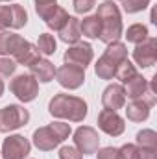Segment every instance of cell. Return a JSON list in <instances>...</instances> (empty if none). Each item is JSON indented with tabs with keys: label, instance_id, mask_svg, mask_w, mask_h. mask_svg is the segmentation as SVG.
Returning <instances> with one entry per match:
<instances>
[{
	"label": "cell",
	"instance_id": "13",
	"mask_svg": "<svg viewBox=\"0 0 157 159\" xmlns=\"http://www.w3.org/2000/svg\"><path fill=\"white\" fill-rule=\"evenodd\" d=\"M155 48H157L155 39H144L142 43H139L137 48H135V52H133L135 61L141 67H152V65H155V59H157Z\"/></svg>",
	"mask_w": 157,
	"mask_h": 159
},
{
	"label": "cell",
	"instance_id": "22",
	"mask_svg": "<svg viewBox=\"0 0 157 159\" xmlns=\"http://www.w3.org/2000/svg\"><path fill=\"white\" fill-rule=\"evenodd\" d=\"M137 143L141 148H150V150H157V135L154 129H142L137 135Z\"/></svg>",
	"mask_w": 157,
	"mask_h": 159
},
{
	"label": "cell",
	"instance_id": "15",
	"mask_svg": "<svg viewBox=\"0 0 157 159\" xmlns=\"http://www.w3.org/2000/svg\"><path fill=\"white\" fill-rule=\"evenodd\" d=\"M102 104L105 109H111V111H117L120 107H124L126 104V93H124V87L122 85H109L105 91H104V96H102Z\"/></svg>",
	"mask_w": 157,
	"mask_h": 159
},
{
	"label": "cell",
	"instance_id": "8",
	"mask_svg": "<svg viewBox=\"0 0 157 159\" xmlns=\"http://www.w3.org/2000/svg\"><path fill=\"white\" fill-rule=\"evenodd\" d=\"M28 20L26 9L19 4L0 6V30L6 28H22Z\"/></svg>",
	"mask_w": 157,
	"mask_h": 159
},
{
	"label": "cell",
	"instance_id": "21",
	"mask_svg": "<svg viewBox=\"0 0 157 159\" xmlns=\"http://www.w3.org/2000/svg\"><path fill=\"white\" fill-rule=\"evenodd\" d=\"M79 32H81V35H87L91 39L100 37V20H98V17L94 15V17L83 19L79 22Z\"/></svg>",
	"mask_w": 157,
	"mask_h": 159
},
{
	"label": "cell",
	"instance_id": "29",
	"mask_svg": "<svg viewBox=\"0 0 157 159\" xmlns=\"http://www.w3.org/2000/svg\"><path fill=\"white\" fill-rule=\"evenodd\" d=\"M59 159H81V152L74 146H63L59 150Z\"/></svg>",
	"mask_w": 157,
	"mask_h": 159
},
{
	"label": "cell",
	"instance_id": "19",
	"mask_svg": "<svg viewBox=\"0 0 157 159\" xmlns=\"http://www.w3.org/2000/svg\"><path fill=\"white\" fill-rule=\"evenodd\" d=\"M59 35H61V41H65V43H78L79 37H81L79 20L76 17H69V20L65 22V26L59 30Z\"/></svg>",
	"mask_w": 157,
	"mask_h": 159
},
{
	"label": "cell",
	"instance_id": "26",
	"mask_svg": "<svg viewBox=\"0 0 157 159\" xmlns=\"http://www.w3.org/2000/svg\"><path fill=\"white\" fill-rule=\"evenodd\" d=\"M150 4V0H122V6L128 13H135V11H141L144 9L146 6Z\"/></svg>",
	"mask_w": 157,
	"mask_h": 159
},
{
	"label": "cell",
	"instance_id": "35",
	"mask_svg": "<svg viewBox=\"0 0 157 159\" xmlns=\"http://www.w3.org/2000/svg\"><path fill=\"white\" fill-rule=\"evenodd\" d=\"M0 2H4V0H0Z\"/></svg>",
	"mask_w": 157,
	"mask_h": 159
},
{
	"label": "cell",
	"instance_id": "7",
	"mask_svg": "<svg viewBox=\"0 0 157 159\" xmlns=\"http://www.w3.org/2000/svg\"><path fill=\"white\" fill-rule=\"evenodd\" d=\"M9 89H11V93H13L19 100H22V102H32V100L37 96L39 85H37V80L34 78L32 74H20V76H17V78L9 83Z\"/></svg>",
	"mask_w": 157,
	"mask_h": 159
},
{
	"label": "cell",
	"instance_id": "4",
	"mask_svg": "<svg viewBox=\"0 0 157 159\" xmlns=\"http://www.w3.org/2000/svg\"><path fill=\"white\" fill-rule=\"evenodd\" d=\"M128 59V50L122 43H109L105 54L96 63V74L104 80H111L117 72L118 65Z\"/></svg>",
	"mask_w": 157,
	"mask_h": 159
},
{
	"label": "cell",
	"instance_id": "12",
	"mask_svg": "<svg viewBox=\"0 0 157 159\" xmlns=\"http://www.w3.org/2000/svg\"><path fill=\"white\" fill-rule=\"evenodd\" d=\"M92 61V48L91 44L87 43H79V44H74L72 48L67 50L65 54V63L69 65H76L79 69L85 70V67Z\"/></svg>",
	"mask_w": 157,
	"mask_h": 159
},
{
	"label": "cell",
	"instance_id": "1",
	"mask_svg": "<svg viewBox=\"0 0 157 159\" xmlns=\"http://www.w3.org/2000/svg\"><path fill=\"white\" fill-rule=\"evenodd\" d=\"M50 115L57 119H67L70 122H81L87 115V104L70 94H56L50 102Z\"/></svg>",
	"mask_w": 157,
	"mask_h": 159
},
{
	"label": "cell",
	"instance_id": "28",
	"mask_svg": "<svg viewBox=\"0 0 157 159\" xmlns=\"http://www.w3.org/2000/svg\"><path fill=\"white\" fill-rule=\"evenodd\" d=\"M15 69H17V63H15L13 59L4 57V56L0 57V74H2V76H9V74H13Z\"/></svg>",
	"mask_w": 157,
	"mask_h": 159
},
{
	"label": "cell",
	"instance_id": "27",
	"mask_svg": "<svg viewBox=\"0 0 157 159\" xmlns=\"http://www.w3.org/2000/svg\"><path fill=\"white\" fill-rule=\"evenodd\" d=\"M139 152L135 144H126L118 150V159H139Z\"/></svg>",
	"mask_w": 157,
	"mask_h": 159
},
{
	"label": "cell",
	"instance_id": "25",
	"mask_svg": "<svg viewBox=\"0 0 157 159\" xmlns=\"http://www.w3.org/2000/svg\"><path fill=\"white\" fill-rule=\"evenodd\" d=\"M37 50L43 52V54H46V56L54 54V52H56V39H54V35L43 34L39 37V43H37Z\"/></svg>",
	"mask_w": 157,
	"mask_h": 159
},
{
	"label": "cell",
	"instance_id": "11",
	"mask_svg": "<svg viewBox=\"0 0 157 159\" xmlns=\"http://www.w3.org/2000/svg\"><path fill=\"white\" fill-rule=\"evenodd\" d=\"M98 133L89 126L78 128L74 133V143L81 154H94L98 150Z\"/></svg>",
	"mask_w": 157,
	"mask_h": 159
},
{
	"label": "cell",
	"instance_id": "24",
	"mask_svg": "<svg viewBox=\"0 0 157 159\" xmlns=\"http://www.w3.org/2000/svg\"><path fill=\"white\" fill-rule=\"evenodd\" d=\"M137 74V70H135V67L128 61V59H124L120 65H118V69H117V72H115V76H117L122 83H126L128 80H131L133 76Z\"/></svg>",
	"mask_w": 157,
	"mask_h": 159
},
{
	"label": "cell",
	"instance_id": "20",
	"mask_svg": "<svg viewBox=\"0 0 157 159\" xmlns=\"http://www.w3.org/2000/svg\"><path fill=\"white\" fill-rule=\"evenodd\" d=\"M37 59H41V52L37 50V46H34L32 43H24L22 44V48H20V52L15 56V63H20V65H32V63H35Z\"/></svg>",
	"mask_w": 157,
	"mask_h": 159
},
{
	"label": "cell",
	"instance_id": "34",
	"mask_svg": "<svg viewBox=\"0 0 157 159\" xmlns=\"http://www.w3.org/2000/svg\"><path fill=\"white\" fill-rule=\"evenodd\" d=\"M35 2H56V0H35Z\"/></svg>",
	"mask_w": 157,
	"mask_h": 159
},
{
	"label": "cell",
	"instance_id": "2",
	"mask_svg": "<svg viewBox=\"0 0 157 159\" xmlns=\"http://www.w3.org/2000/svg\"><path fill=\"white\" fill-rule=\"evenodd\" d=\"M100 20V39L104 43H117V39L122 34V20H120V11L113 2H104L98 6L96 13Z\"/></svg>",
	"mask_w": 157,
	"mask_h": 159
},
{
	"label": "cell",
	"instance_id": "16",
	"mask_svg": "<svg viewBox=\"0 0 157 159\" xmlns=\"http://www.w3.org/2000/svg\"><path fill=\"white\" fill-rule=\"evenodd\" d=\"M26 41L17 34H9V32H2L0 34V56H17L22 48Z\"/></svg>",
	"mask_w": 157,
	"mask_h": 159
},
{
	"label": "cell",
	"instance_id": "10",
	"mask_svg": "<svg viewBox=\"0 0 157 159\" xmlns=\"http://www.w3.org/2000/svg\"><path fill=\"white\" fill-rule=\"evenodd\" d=\"M56 78L67 89H78L79 85L83 83V80H85V70L76 67V65L65 63L61 69L56 70Z\"/></svg>",
	"mask_w": 157,
	"mask_h": 159
},
{
	"label": "cell",
	"instance_id": "6",
	"mask_svg": "<svg viewBox=\"0 0 157 159\" xmlns=\"http://www.w3.org/2000/svg\"><path fill=\"white\" fill-rule=\"evenodd\" d=\"M30 120V113L20 107V106H7L4 109H0V131L7 133L13 131L20 126H24Z\"/></svg>",
	"mask_w": 157,
	"mask_h": 159
},
{
	"label": "cell",
	"instance_id": "18",
	"mask_svg": "<svg viewBox=\"0 0 157 159\" xmlns=\"http://www.w3.org/2000/svg\"><path fill=\"white\" fill-rule=\"evenodd\" d=\"M126 113H128V119L133 120V122H142V120L148 119L150 115V106L141 98V100H133L128 107H126Z\"/></svg>",
	"mask_w": 157,
	"mask_h": 159
},
{
	"label": "cell",
	"instance_id": "17",
	"mask_svg": "<svg viewBox=\"0 0 157 159\" xmlns=\"http://www.w3.org/2000/svg\"><path fill=\"white\" fill-rule=\"evenodd\" d=\"M30 72H32V76L37 80V81H50V80H54V74H56V69H54V65L50 63V61H46V59H37L35 63H32L30 65Z\"/></svg>",
	"mask_w": 157,
	"mask_h": 159
},
{
	"label": "cell",
	"instance_id": "5",
	"mask_svg": "<svg viewBox=\"0 0 157 159\" xmlns=\"http://www.w3.org/2000/svg\"><path fill=\"white\" fill-rule=\"evenodd\" d=\"M35 9H37V15L48 24V28H52V30L59 32L65 26V22L69 20V13L63 7H59L56 2H37Z\"/></svg>",
	"mask_w": 157,
	"mask_h": 159
},
{
	"label": "cell",
	"instance_id": "33",
	"mask_svg": "<svg viewBox=\"0 0 157 159\" xmlns=\"http://www.w3.org/2000/svg\"><path fill=\"white\" fill-rule=\"evenodd\" d=\"M2 91H4V81L0 80V96H2Z\"/></svg>",
	"mask_w": 157,
	"mask_h": 159
},
{
	"label": "cell",
	"instance_id": "3",
	"mask_svg": "<svg viewBox=\"0 0 157 159\" xmlns=\"http://www.w3.org/2000/svg\"><path fill=\"white\" fill-rule=\"evenodd\" d=\"M69 135H70V126L69 124H65V122H54L50 126L39 128L34 133V144L39 150L48 152V150L56 148L59 143H63Z\"/></svg>",
	"mask_w": 157,
	"mask_h": 159
},
{
	"label": "cell",
	"instance_id": "14",
	"mask_svg": "<svg viewBox=\"0 0 157 159\" xmlns=\"http://www.w3.org/2000/svg\"><path fill=\"white\" fill-rule=\"evenodd\" d=\"M98 128H100L102 131H105L107 135L118 137V135L124 131V120L117 115V111L104 109V111L98 115Z\"/></svg>",
	"mask_w": 157,
	"mask_h": 159
},
{
	"label": "cell",
	"instance_id": "32",
	"mask_svg": "<svg viewBox=\"0 0 157 159\" xmlns=\"http://www.w3.org/2000/svg\"><path fill=\"white\" fill-rule=\"evenodd\" d=\"M157 150H150V148H141L139 152V159H157Z\"/></svg>",
	"mask_w": 157,
	"mask_h": 159
},
{
	"label": "cell",
	"instance_id": "30",
	"mask_svg": "<svg viewBox=\"0 0 157 159\" xmlns=\"http://www.w3.org/2000/svg\"><path fill=\"white\" fill-rule=\"evenodd\" d=\"M96 0H74V9L76 13H87L94 7Z\"/></svg>",
	"mask_w": 157,
	"mask_h": 159
},
{
	"label": "cell",
	"instance_id": "31",
	"mask_svg": "<svg viewBox=\"0 0 157 159\" xmlns=\"http://www.w3.org/2000/svg\"><path fill=\"white\" fill-rule=\"evenodd\" d=\"M98 159H118L117 148H104L98 152Z\"/></svg>",
	"mask_w": 157,
	"mask_h": 159
},
{
	"label": "cell",
	"instance_id": "23",
	"mask_svg": "<svg viewBox=\"0 0 157 159\" xmlns=\"http://www.w3.org/2000/svg\"><path fill=\"white\" fill-rule=\"evenodd\" d=\"M126 37L129 43H142L144 39H148V30H146V26H142V24H133V26H129L128 28V32H126Z\"/></svg>",
	"mask_w": 157,
	"mask_h": 159
},
{
	"label": "cell",
	"instance_id": "9",
	"mask_svg": "<svg viewBox=\"0 0 157 159\" xmlns=\"http://www.w3.org/2000/svg\"><path fill=\"white\" fill-rule=\"evenodd\" d=\"M30 154V143L22 135L7 137L2 144V159H24Z\"/></svg>",
	"mask_w": 157,
	"mask_h": 159
}]
</instances>
